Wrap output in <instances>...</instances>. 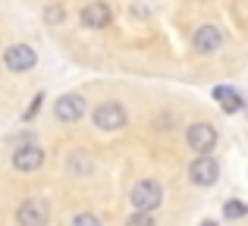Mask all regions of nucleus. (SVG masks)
<instances>
[{"instance_id":"f257e3e1","label":"nucleus","mask_w":248,"mask_h":226,"mask_svg":"<svg viewBox=\"0 0 248 226\" xmlns=\"http://www.w3.org/2000/svg\"><path fill=\"white\" fill-rule=\"evenodd\" d=\"M129 201H132V208L139 211V214H151V211L160 208V201H164V189H160L154 179H141V182L132 185Z\"/></svg>"},{"instance_id":"f03ea898","label":"nucleus","mask_w":248,"mask_h":226,"mask_svg":"<svg viewBox=\"0 0 248 226\" xmlns=\"http://www.w3.org/2000/svg\"><path fill=\"white\" fill-rule=\"evenodd\" d=\"M47 220H50V211H47V201H41V198H25L16 211L19 226H47Z\"/></svg>"},{"instance_id":"7ed1b4c3","label":"nucleus","mask_w":248,"mask_h":226,"mask_svg":"<svg viewBox=\"0 0 248 226\" xmlns=\"http://www.w3.org/2000/svg\"><path fill=\"white\" fill-rule=\"evenodd\" d=\"M186 141H188L192 151H198V157H204V154L214 151V145H217V129H214L211 122H195V126H188Z\"/></svg>"},{"instance_id":"20e7f679","label":"nucleus","mask_w":248,"mask_h":226,"mask_svg":"<svg viewBox=\"0 0 248 226\" xmlns=\"http://www.w3.org/2000/svg\"><path fill=\"white\" fill-rule=\"evenodd\" d=\"M188 179H192V185H214L220 179V164L211 154L195 157L192 164H188Z\"/></svg>"},{"instance_id":"39448f33","label":"nucleus","mask_w":248,"mask_h":226,"mask_svg":"<svg viewBox=\"0 0 248 226\" xmlns=\"http://www.w3.org/2000/svg\"><path fill=\"white\" fill-rule=\"evenodd\" d=\"M3 63H6L10 73H29V69H35L38 54L29 47V44H13V47L3 50Z\"/></svg>"},{"instance_id":"423d86ee","label":"nucleus","mask_w":248,"mask_h":226,"mask_svg":"<svg viewBox=\"0 0 248 226\" xmlns=\"http://www.w3.org/2000/svg\"><path fill=\"white\" fill-rule=\"evenodd\" d=\"M94 126L104 129V132H116V129L126 126V110L116 101H107V104L94 107Z\"/></svg>"},{"instance_id":"0eeeda50","label":"nucleus","mask_w":248,"mask_h":226,"mask_svg":"<svg viewBox=\"0 0 248 226\" xmlns=\"http://www.w3.org/2000/svg\"><path fill=\"white\" fill-rule=\"evenodd\" d=\"M54 113L60 122H79L85 116V98L82 94H63V98H57Z\"/></svg>"},{"instance_id":"6e6552de","label":"nucleus","mask_w":248,"mask_h":226,"mask_svg":"<svg viewBox=\"0 0 248 226\" xmlns=\"http://www.w3.org/2000/svg\"><path fill=\"white\" fill-rule=\"evenodd\" d=\"M41 164H44V148H38V145H19L13 151V166L22 173H35Z\"/></svg>"},{"instance_id":"1a4fd4ad","label":"nucleus","mask_w":248,"mask_h":226,"mask_svg":"<svg viewBox=\"0 0 248 226\" xmlns=\"http://www.w3.org/2000/svg\"><path fill=\"white\" fill-rule=\"evenodd\" d=\"M192 44H195V50H198V54L211 57V54H217V50H220V44H223V35H220L217 25H201V29L195 31Z\"/></svg>"},{"instance_id":"9d476101","label":"nucleus","mask_w":248,"mask_h":226,"mask_svg":"<svg viewBox=\"0 0 248 226\" xmlns=\"http://www.w3.org/2000/svg\"><path fill=\"white\" fill-rule=\"evenodd\" d=\"M79 19H82V25H85V29H107L113 16H110V6H107V3L94 0V3H85V6H82Z\"/></svg>"},{"instance_id":"9b49d317","label":"nucleus","mask_w":248,"mask_h":226,"mask_svg":"<svg viewBox=\"0 0 248 226\" xmlns=\"http://www.w3.org/2000/svg\"><path fill=\"white\" fill-rule=\"evenodd\" d=\"M214 98L220 101V107H223L226 113H239V110H245V101H242V94H239L236 88L217 85V88H214Z\"/></svg>"},{"instance_id":"f8f14e48","label":"nucleus","mask_w":248,"mask_h":226,"mask_svg":"<svg viewBox=\"0 0 248 226\" xmlns=\"http://www.w3.org/2000/svg\"><path fill=\"white\" fill-rule=\"evenodd\" d=\"M66 170H69V176H88L94 170V160L88 157V151H73L66 157Z\"/></svg>"},{"instance_id":"ddd939ff","label":"nucleus","mask_w":248,"mask_h":226,"mask_svg":"<svg viewBox=\"0 0 248 226\" xmlns=\"http://www.w3.org/2000/svg\"><path fill=\"white\" fill-rule=\"evenodd\" d=\"M245 214H248L245 201H236V198H232V201L223 204V217H226V220H239V217H245Z\"/></svg>"},{"instance_id":"4468645a","label":"nucleus","mask_w":248,"mask_h":226,"mask_svg":"<svg viewBox=\"0 0 248 226\" xmlns=\"http://www.w3.org/2000/svg\"><path fill=\"white\" fill-rule=\"evenodd\" d=\"M44 19H47L50 25H60L63 22V6H57V3H50L47 10H44Z\"/></svg>"},{"instance_id":"2eb2a0df","label":"nucleus","mask_w":248,"mask_h":226,"mask_svg":"<svg viewBox=\"0 0 248 226\" xmlns=\"http://www.w3.org/2000/svg\"><path fill=\"white\" fill-rule=\"evenodd\" d=\"M126 226H157V223H154L151 214H139V211H135V214L126 220Z\"/></svg>"},{"instance_id":"dca6fc26","label":"nucleus","mask_w":248,"mask_h":226,"mask_svg":"<svg viewBox=\"0 0 248 226\" xmlns=\"http://www.w3.org/2000/svg\"><path fill=\"white\" fill-rule=\"evenodd\" d=\"M69 226H101V220H97L94 214H79V217H73Z\"/></svg>"},{"instance_id":"f3484780","label":"nucleus","mask_w":248,"mask_h":226,"mask_svg":"<svg viewBox=\"0 0 248 226\" xmlns=\"http://www.w3.org/2000/svg\"><path fill=\"white\" fill-rule=\"evenodd\" d=\"M41 101H44V94H35V101H31V107L25 110V120H31V116L38 113V107H41Z\"/></svg>"},{"instance_id":"a211bd4d","label":"nucleus","mask_w":248,"mask_h":226,"mask_svg":"<svg viewBox=\"0 0 248 226\" xmlns=\"http://www.w3.org/2000/svg\"><path fill=\"white\" fill-rule=\"evenodd\" d=\"M201 226H217V220H204V223H201Z\"/></svg>"}]
</instances>
